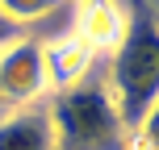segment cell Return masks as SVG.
Listing matches in <instances>:
<instances>
[{
  "mask_svg": "<svg viewBox=\"0 0 159 150\" xmlns=\"http://www.w3.org/2000/svg\"><path fill=\"white\" fill-rule=\"evenodd\" d=\"M109 54L113 58H109L105 88H109L113 104H117V117L126 125V134H134L138 121L159 100V13L147 0H130L126 33Z\"/></svg>",
  "mask_w": 159,
  "mask_h": 150,
  "instance_id": "obj_1",
  "label": "cell"
},
{
  "mask_svg": "<svg viewBox=\"0 0 159 150\" xmlns=\"http://www.w3.org/2000/svg\"><path fill=\"white\" fill-rule=\"evenodd\" d=\"M59 150H130V134L117 117L105 79H80L46 104Z\"/></svg>",
  "mask_w": 159,
  "mask_h": 150,
  "instance_id": "obj_2",
  "label": "cell"
},
{
  "mask_svg": "<svg viewBox=\"0 0 159 150\" xmlns=\"http://www.w3.org/2000/svg\"><path fill=\"white\" fill-rule=\"evenodd\" d=\"M46 92V71H42V46L30 38H13L0 46V117L17 113L25 104H38Z\"/></svg>",
  "mask_w": 159,
  "mask_h": 150,
  "instance_id": "obj_3",
  "label": "cell"
},
{
  "mask_svg": "<svg viewBox=\"0 0 159 150\" xmlns=\"http://www.w3.org/2000/svg\"><path fill=\"white\" fill-rule=\"evenodd\" d=\"M92 46H88L84 38H75V33H63V38L46 42L42 46V71H46V88H55V92H67V88H75L80 79L92 75Z\"/></svg>",
  "mask_w": 159,
  "mask_h": 150,
  "instance_id": "obj_4",
  "label": "cell"
},
{
  "mask_svg": "<svg viewBox=\"0 0 159 150\" xmlns=\"http://www.w3.org/2000/svg\"><path fill=\"white\" fill-rule=\"evenodd\" d=\"M0 150H59L46 104H25L0 117Z\"/></svg>",
  "mask_w": 159,
  "mask_h": 150,
  "instance_id": "obj_5",
  "label": "cell"
},
{
  "mask_svg": "<svg viewBox=\"0 0 159 150\" xmlns=\"http://www.w3.org/2000/svg\"><path fill=\"white\" fill-rule=\"evenodd\" d=\"M126 33V13L117 0H80L75 13V38H84L92 46V54L113 50Z\"/></svg>",
  "mask_w": 159,
  "mask_h": 150,
  "instance_id": "obj_6",
  "label": "cell"
},
{
  "mask_svg": "<svg viewBox=\"0 0 159 150\" xmlns=\"http://www.w3.org/2000/svg\"><path fill=\"white\" fill-rule=\"evenodd\" d=\"M59 4H63V0H0V17L13 21V25H21V21H38V17L55 13Z\"/></svg>",
  "mask_w": 159,
  "mask_h": 150,
  "instance_id": "obj_7",
  "label": "cell"
},
{
  "mask_svg": "<svg viewBox=\"0 0 159 150\" xmlns=\"http://www.w3.org/2000/svg\"><path fill=\"white\" fill-rule=\"evenodd\" d=\"M130 150H159V100L151 104V113L138 121V129L130 134Z\"/></svg>",
  "mask_w": 159,
  "mask_h": 150,
  "instance_id": "obj_8",
  "label": "cell"
},
{
  "mask_svg": "<svg viewBox=\"0 0 159 150\" xmlns=\"http://www.w3.org/2000/svg\"><path fill=\"white\" fill-rule=\"evenodd\" d=\"M4 42H13V21L0 17V46H4Z\"/></svg>",
  "mask_w": 159,
  "mask_h": 150,
  "instance_id": "obj_9",
  "label": "cell"
}]
</instances>
